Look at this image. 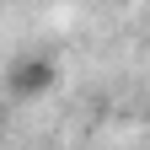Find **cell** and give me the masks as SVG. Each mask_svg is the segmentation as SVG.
<instances>
[{"label":"cell","mask_w":150,"mask_h":150,"mask_svg":"<svg viewBox=\"0 0 150 150\" xmlns=\"http://www.w3.org/2000/svg\"><path fill=\"white\" fill-rule=\"evenodd\" d=\"M0 118H6V112H0Z\"/></svg>","instance_id":"3"},{"label":"cell","mask_w":150,"mask_h":150,"mask_svg":"<svg viewBox=\"0 0 150 150\" xmlns=\"http://www.w3.org/2000/svg\"><path fill=\"white\" fill-rule=\"evenodd\" d=\"M54 81H59V64L48 59V54H16L6 64V97L11 102H38L48 97Z\"/></svg>","instance_id":"1"},{"label":"cell","mask_w":150,"mask_h":150,"mask_svg":"<svg viewBox=\"0 0 150 150\" xmlns=\"http://www.w3.org/2000/svg\"><path fill=\"white\" fill-rule=\"evenodd\" d=\"M145 123H150V112H145Z\"/></svg>","instance_id":"2"}]
</instances>
